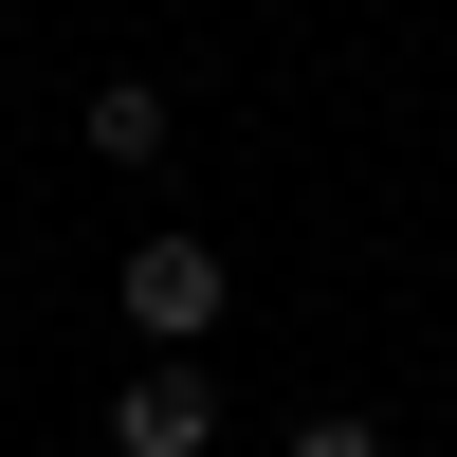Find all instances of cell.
I'll list each match as a JSON object with an SVG mask.
<instances>
[{"label": "cell", "mask_w": 457, "mask_h": 457, "mask_svg": "<svg viewBox=\"0 0 457 457\" xmlns=\"http://www.w3.org/2000/svg\"><path fill=\"white\" fill-rule=\"evenodd\" d=\"M129 329L146 348H220V312H238V256H202V238H129Z\"/></svg>", "instance_id": "1"}, {"label": "cell", "mask_w": 457, "mask_h": 457, "mask_svg": "<svg viewBox=\"0 0 457 457\" xmlns=\"http://www.w3.org/2000/svg\"><path fill=\"white\" fill-rule=\"evenodd\" d=\"M110 457H220V366L202 348H146L110 385Z\"/></svg>", "instance_id": "2"}, {"label": "cell", "mask_w": 457, "mask_h": 457, "mask_svg": "<svg viewBox=\"0 0 457 457\" xmlns=\"http://www.w3.org/2000/svg\"><path fill=\"white\" fill-rule=\"evenodd\" d=\"M73 146H92V165H165V146H183V92H165V73H92Z\"/></svg>", "instance_id": "3"}, {"label": "cell", "mask_w": 457, "mask_h": 457, "mask_svg": "<svg viewBox=\"0 0 457 457\" xmlns=\"http://www.w3.org/2000/svg\"><path fill=\"white\" fill-rule=\"evenodd\" d=\"M275 457H403V439H385V403H312V421H293Z\"/></svg>", "instance_id": "4"}]
</instances>
